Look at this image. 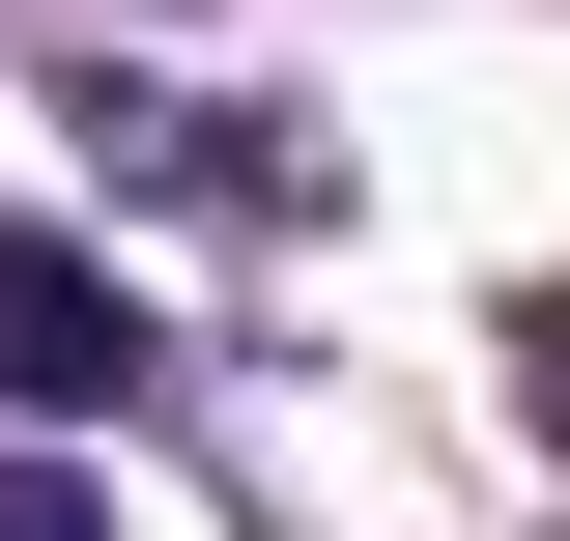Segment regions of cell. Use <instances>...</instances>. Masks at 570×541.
I'll use <instances>...</instances> for the list:
<instances>
[{
	"mask_svg": "<svg viewBox=\"0 0 570 541\" xmlns=\"http://www.w3.org/2000/svg\"><path fill=\"white\" fill-rule=\"evenodd\" d=\"M0 400H142V314L58 257V228H0Z\"/></svg>",
	"mask_w": 570,
	"mask_h": 541,
	"instance_id": "cell-1",
	"label": "cell"
},
{
	"mask_svg": "<svg viewBox=\"0 0 570 541\" xmlns=\"http://www.w3.org/2000/svg\"><path fill=\"white\" fill-rule=\"evenodd\" d=\"M0 541H86V513H58V484H0Z\"/></svg>",
	"mask_w": 570,
	"mask_h": 541,
	"instance_id": "cell-2",
	"label": "cell"
}]
</instances>
